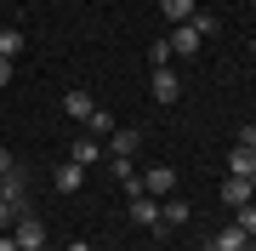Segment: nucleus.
I'll return each mask as SVG.
<instances>
[{"label":"nucleus","instance_id":"1","mask_svg":"<svg viewBox=\"0 0 256 251\" xmlns=\"http://www.w3.org/2000/svg\"><path fill=\"white\" fill-rule=\"evenodd\" d=\"M148 92H154V103L171 109V103L182 97V75H176V69H154V75H148Z\"/></svg>","mask_w":256,"mask_h":251},{"label":"nucleus","instance_id":"2","mask_svg":"<svg viewBox=\"0 0 256 251\" xmlns=\"http://www.w3.org/2000/svg\"><path fill=\"white\" fill-rule=\"evenodd\" d=\"M12 234H18V251H46V228H40L34 211H23L18 223H12Z\"/></svg>","mask_w":256,"mask_h":251},{"label":"nucleus","instance_id":"3","mask_svg":"<svg viewBox=\"0 0 256 251\" xmlns=\"http://www.w3.org/2000/svg\"><path fill=\"white\" fill-rule=\"evenodd\" d=\"M200 29H194V23H176L171 29V35H165V46H171V57H194V52H200Z\"/></svg>","mask_w":256,"mask_h":251},{"label":"nucleus","instance_id":"4","mask_svg":"<svg viewBox=\"0 0 256 251\" xmlns=\"http://www.w3.org/2000/svg\"><path fill=\"white\" fill-rule=\"evenodd\" d=\"M142 149V131H131V126H114L108 131V160H131Z\"/></svg>","mask_w":256,"mask_h":251},{"label":"nucleus","instance_id":"5","mask_svg":"<svg viewBox=\"0 0 256 251\" xmlns=\"http://www.w3.org/2000/svg\"><path fill=\"white\" fill-rule=\"evenodd\" d=\"M171 188H176V171H171V166H148V171H142V194L165 200Z\"/></svg>","mask_w":256,"mask_h":251},{"label":"nucleus","instance_id":"6","mask_svg":"<svg viewBox=\"0 0 256 251\" xmlns=\"http://www.w3.org/2000/svg\"><path fill=\"white\" fill-rule=\"evenodd\" d=\"M228 177H245V183L256 177V149H250V143H234V149H228Z\"/></svg>","mask_w":256,"mask_h":251},{"label":"nucleus","instance_id":"7","mask_svg":"<svg viewBox=\"0 0 256 251\" xmlns=\"http://www.w3.org/2000/svg\"><path fill=\"white\" fill-rule=\"evenodd\" d=\"M52 183H57V194H80V183H86V166H74V160H63V166L52 171Z\"/></svg>","mask_w":256,"mask_h":251},{"label":"nucleus","instance_id":"8","mask_svg":"<svg viewBox=\"0 0 256 251\" xmlns=\"http://www.w3.org/2000/svg\"><path fill=\"white\" fill-rule=\"evenodd\" d=\"M0 194L18 205V217L28 211V183H23V171H6V177H0Z\"/></svg>","mask_w":256,"mask_h":251},{"label":"nucleus","instance_id":"9","mask_svg":"<svg viewBox=\"0 0 256 251\" xmlns=\"http://www.w3.org/2000/svg\"><path fill=\"white\" fill-rule=\"evenodd\" d=\"M131 217H137V228H160V200L154 194H131Z\"/></svg>","mask_w":256,"mask_h":251},{"label":"nucleus","instance_id":"10","mask_svg":"<svg viewBox=\"0 0 256 251\" xmlns=\"http://www.w3.org/2000/svg\"><path fill=\"white\" fill-rule=\"evenodd\" d=\"M210 245H216V251H250V234L239 228V223H228L222 234H210Z\"/></svg>","mask_w":256,"mask_h":251},{"label":"nucleus","instance_id":"11","mask_svg":"<svg viewBox=\"0 0 256 251\" xmlns=\"http://www.w3.org/2000/svg\"><path fill=\"white\" fill-rule=\"evenodd\" d=\"M63 109H68V120H92L97 103H92V92H80V86H74V92L63 97Z\"/></svg>","mask_w":256,"mask_h":251},{"label":"nucleus","instance_id":"12","mask_svg":"<svg viewBox=\"0 0 256 251\" xmlns=\"http://www.w3.org/2000/svg\"><path fill=\"white\" fill-rule=\"evenodd\" d=\"M68 160H74V166H97V160H102V143L86 131V137H74V154Z\"/></svg>","mask_w":256,"mask_h":251},{"label":"nucleus","instance_id":"13","mask_svg":"<svg viewBox=\"0 0 256 251\" xmlns=\"http://www.w3.org/2000/svg\"><path fill=\"white\" fill-rule=\"evenodd\" d=\"M222 205H228V211L250 205V183H245V177H228V183H222Z\"/></svg>","mask_w":256,"mask_h":251},{"label":"nucleus","instance_id":"14","mask_svg":"<svg viewBox=\"0 0 256 251\" xmlns=\"http://www.w3.org/2000/svg\"><path fill=\"white\" fill-rule=\"evenodd\" d=\"M188 217H194V211H188V200H176V194H165V205H160V228H165V223L176 228V223H188Z\"/></svg>","mask_w":256,"mask_h":251},{"label":"nucleus","instance_id":"15","mask_svg":"<svg viewBox=\"0 0 256 251\" xmlns=\"http://www.w3.org/2000/svg\"><path fill=\"white\" fill-rule=\"evenodd\" d=\"M160 12H165L171 29H176V23H194V12H200V6H194V0H160Z\"/></svg>","mask_w":256,"mask_h":251},{"label":"nucleus","instance_id":"16","mask_svg":"<svg viewBox=\"0 0 256 251\" xmlns=\"http://www.w3.org/2000/svg\"><path fill=\"white\" fill-rule=\"evenodd\" d=\"M23 52V35L18 29H0V57H18Z\"/></svg>","mask_w":256,"mask_h":251},{"label":"nucleus","instance_id":"17","mask_svg":"<svg viewBox=\"0 0 256 251\" xmlns=\"http://www.w3.org/2000/svg\"><path fill=\"white\" fill-rule=\"evenodd\" d=\"M86 126H92V137H108V131H114V114H108V109H97Z\"/></svg>","mask_w":256,"mask_h":251},{"label":"nucleus","instance_id":"18","mask_svg":"<svg viewBox=\"0 0 256 251\" xmlns=\"http://www.w3.org/2000/svg\"><path fill=\"white\" fill-rule=\"evenodd\" d=\"M234 223H239V228H245L250 240H256V200H250V205H239V211H234Z\"/></svg>","mask_w":256,"mask_h":251},{"label":"nucleus","instance_id":"19","mask_svg":"<svg viewBox=\"0 0 256 251\" xmlns=\"http://www.w3.org/2000/svg\"><path fill=\"white\" fill-rule=\"evenodd\" d=\"M148 63H154V69H171V46H165V40H154V46H148Z\"/></svg>","mask_w":256,"mask_h":251},{"label":"nucleus","instance_id":"20","mask_svg":"<svg viewBox=\"0 0 256 251\" xmlns=\"http://www.w3.org/2000/svg\"><path fill=\"white\" fill-rule=\"evenodd\" d=\"M12 223H18V205H12V200H6V194H0V234H6V228H12Z\"/></svg>","mask_w":256,"mask_h":251},{"label":"nucleus","instance_id":"21","mask_svg":"<svg viewBox=\"0 0 256 251\" xmlns=\"http://www.w3.org/2000/svg\"><path fill=\"white\" fill-rule=\"evenodd\" d=\"M194 29L200 35H216V12H194Z\"/></svg>","mask_w":256,"mask_h":251},{"label":"nucleus","instance_id":"22","mask_svg":"<svg viewBox=\"0 0 256 251\" xmlns=\"http://www.w3.org/2000/svg\"><path fill=\"white\" fill-rule=\"evenodd\" d=\"M6 171H18V160H12V149H0V177Z\"/></svg>","mask_w":256,"mask_h":251},{"label":"nucleus","instance_id":"23","mask_svg":"<svg viewBox=\"0 0 256 251\" xmlns=\"http://www.w3.org/2000/svg\"><path fill=\"white\" fill-rule=\"evenodd\" d=\"M0 86H12V57H0Z\"/></svg>","mask_w":256,"mask_h":251},{"label":"nucleus","instance_id":"24","mask_svg":"<svg viewBox=\"0 0 256 251\" xmlns=\"http://www.w3.org/2000/svg\"><path fill=\"white\" fill-rule=\"evenodd\" d=\"M0 251H18V234H0Z\"/></svg>","mask_w":256,"mask_h":251},{"label":"nucleus","instance_id":"25","mask_svg":"<svg viewBox=\"0 0 256 251\" xmlns=\"http://www.w3.org/2000/svg\"><path fill=\"white\" fill-rule=\"evenodd\" d=\"M68 251H92V240H68Z\"/></svg>","mask_w":256,"mask_h":251},{"label":"nucleus","instance_id":"26","mask_svg":"<svg viewBox=\"0 0 256 251\" xmlns=\"http://www.w3.org/2000/svg\"><path fill=\"white\" fill-rule=\"evenodd\" d=\"M250 200H256V177H250Z\"/></svg>","mask_w":256,"mask_h":251},{"label":"nucleus","instance_id":"27","mask_svg":"<svg viewBox=\"0 0 256 251\" xmlns=\"http://www.w3.org/2000/svg\"><path fill=\"white\" fill-rule=\"evenodd\" d=\"M200 251H216V245H210V240H205V245H200Z\"/></svg>","mask_w":256,"mask_h":251},{"label":"nucleus","instance_id":"28","mask_svg":"<svg viewBox=\"0 0 256 251\" xmlns=\"http://www.w3.org/2000/svg\"><path fill=\"white\" fill-rule=\"evenodd\" d=\"M250 52H256V40H250Z\"/></svg>","mask_w":256,"mask_h":251},{"label":"nucleus","instance_id":"29","mask_svg":"<svg viewBox=\"0 0 256 251\" xmlns=\"http://www.w3.org/2000/svg\"><path fill=\"white\" fill-rule=\"evenodd\" d=\"M250 251H256V240H250Z\"/></svg>","mask_w":256,"mask_h":251}]
</instances>
